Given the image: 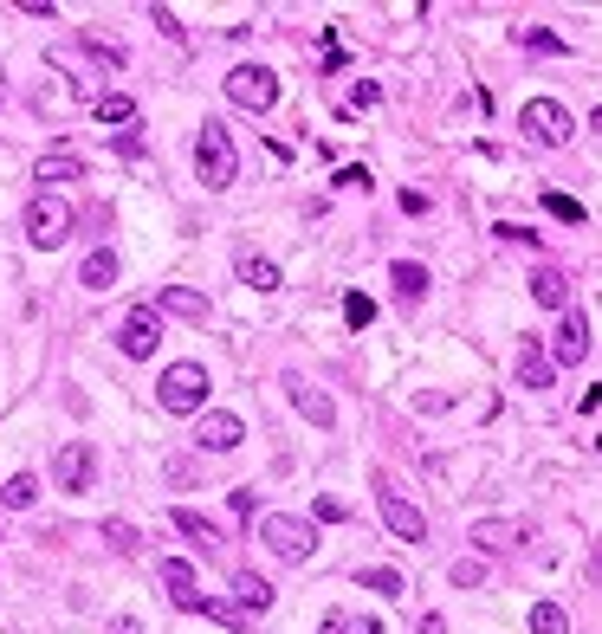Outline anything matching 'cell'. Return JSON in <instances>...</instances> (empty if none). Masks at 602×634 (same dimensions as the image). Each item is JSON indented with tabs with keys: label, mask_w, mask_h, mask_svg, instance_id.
<instances>
[{
	"label": "cell",
	"mask_w": 602,
	"mask_h": 634,
	"mask_svg": "<svg viewBox=\"0 0 602 634\" xmlns=\"http://www.w3.org/2000/svg\"><path fill=\"white\" fill-rule=\"evenodd\" d=\"M531 634H570L564 602H538V609H531Z\"/></svg>",
	"instance_id": "obj_24"
},
{
	"label": "cell",
	"mask_w": 602,
	"mask_h": 634,
	"mask_svg": "<svg viewBox=\"0 0 602 634\" xmlns=\"http://www.w3.org/2000/svg\"><path fill=\"white\" fill-rule=\"evenodd\" d=\"M91 117H98V123H136V104L123 98V91H111V98L91 104Z\"/></svg>",
	"instance_id": "obj_25"
},
{
	"label": "cell",
	"mask_w": 602,
	"mask_h": 634,
	"mask_svg": "<svg viewBox=\"0 0 602 634\" xmlns=\"http://www.w3.org/2000/svg\"><path fill=\"white\" fill-rule=\"evenodd\" d=\"M104 544H111V550H136V531L123 525V518H111V525H104Z\"/></svg>",
	"instance_id": "obj_33"
},
{
	"label": "cell",
	"mask_w": 602,
	"mask_h": 634,
	"mask_svg": "<svg viewBox=\"0 0 602 634\" xmlns=\"http://www.w3.org/2000/svg\"><path fill=\"white\" fill-rule=\"evenodd\" d=\"M156 576H162V583H169V589H175V602H182V609H188V615H201V602H208V596H201V583H195V570H188V563H182V557H162V563H156Z\"/></svg>",
	"instance_id": "obj_14"
},
{
	"label": "cell",
	"mask_w": 602,
	"mask_h": 634,
	"mask_svg": "<svg viewBox=\"0 0 602 634\" xmlns=\"http://www.w3.org/2000/svg\"><path fill=\"white\" fill-rule=\"evenodd\" d=\"M518 130H525L538 149H557V143H570V130H577V123H570V110L557 104V98H531L525 110H518Z\"/></svg>",
	"instance_id": "obj_5"
},
{
	"label": "cell",
	"mask_w": 602,
	"mask_h": 634,
	"mask_svg": "<svg viewBox=\"0 0 602 634\" xmlns=\"http://www.w3.org/2000/svg\"><path fill=\"white\" fill-rule=\"evenodd\" d=\"M26 240H33L39 253L65 246V240H72V201H59V195H33V201H26Z\"/></svg>",
	"instance_id": "obj_4"
},
{
	"label": "cell",
	"mask_w": 602,
	"mask_h": 634,
	"mask_svg": "<svg viewBox=\"0 0 602 634\" xmlns=\"http://www.w3.org/2000/svg\"><path fill=\"white\" fill-rule=\"evenodd\" d=\"M518 382L525 389H551V356H544L538 337H518Z\"/></svg>",
	"instance_id": "obj_16"
},
{
	"label": "cell",
	"mask_w": 602,
	"mask_h": 634,
	"mask_svg": "<svg viewBox=\"0 0 602 634\" xmlns=\"http://www.w3.org/2000/svg\"><path fill=\"white\" fill-rule=\"evenodd\" d=\"M72 175H85V162H72V156H46L39 162V182H72Z\"/></svg>",
	"instance_id": "obj_28"
},
{
	"label": "cell",
	"mask_w": 602,
	"mask_h": 634,
	"mask_svg": "<svg viewBox=\"0 0 602 634\" xmlns=\"http://www.w3.org/2000/svg\"><path fill=\"white\" fill-rule=\"evenodd\" d=\"M376 505H382V525H389L395 537H402V544H421V537H428V518H421V505H408L402 492L389 486V479H382V492H376Z\"/></svg>",
	"instance_id": "obj_8"
},
{
	"label": "cell",
	"mask_w": 602,
	"mask_h": 634,
	"mask_svg": "<svg viewBox=\"0 0 602 634\" xmlns=\"http://www.w3.org/2000/svg\"><path fill=\"white\" fill-rule=\"evenodd\" d=\"M85 46H91V59H104V65H123V52H117V46H104V39H98V33H91V39H85Z\"/></svg>",
	"instance_id": "obj_36"
},
{
	"label": "cell",
	"mask_w": 602,
	"mask_h": 634,
	"mask_svg": "<svg viewBox=\"0 0 602 634\" xmlns=\"http://www.w3.org/2000/svg\"><path fill=\"white\" fill-rule=\"evenodd\" d=\"M389 279H395V298H402V305H421V298H428V266H415V259H395Z\"/></svg>",
	"instance_id": "obj_19"
},
{
	"label": "cell",
	"mask_w": 602,
	"mask_h": 634,
	"mask_svg": "<svg viewBox=\"0 0 602 634\" xmlns=\"http://www.w3.org/2000/svg\"><path fill=\"white\" fill-rule=\"evenodd\" d=\"M344 317H350V330H363V324H376V298H363V292H350V298H344Z\"/></svg>",
	"instance_id": "obj_30"
},
{
	"label": "cell",
	"mask_w": 602,
	"mask_h": 634,
	"mask_svg": "<svg viewBox=\"0 0 602 634\" xmlns=\"http://www.w3.org/2000/svg\"><path fill=\"white\" fill-rule=\"evenodd\" d=\"M156 402L169 408V415H201L208 408V369L201 363H169L156 382Z\"/></svg>",
	"instance_id": "obj_2"
},
{
	"label": "cell",
	"mask_w": 602,
	"mask_h": 634,
	"mask_svg": "<svg viewBox=\"0 0 602 634\" xmlns=\"http://www.w3.org/2000/svg\"><path fill=\"white\" fill-rule=\"evenodd\" d=\"M169 525L182 531V537H195L201 550H214V544H221V525H208V518H201V512H188V505H175V512H169Z\"/></svg>",
	"instance_id": "obj_21"
},
{
	"label": "cell",
	"mask_w": 602,
	"mask_h": 634,
	"mask_svg": "<svg viewBox=\"0 0 602 634\" xmlns=\"http://www.w3.org/2000/svg\"><path fill=\"white\" fill-rule=\"evenodd\" d=\"M285 395H292V408H298V415H305L311 427H331V421H337L331 395H324V389H311L305 376H285Z\"/></svg>",
	"instance_id": "obj_13"
},
{
	"label": "cell",
	"mask_w": 602,
	"mask_h": 634,
	"mask_svg": "<svg viewBox=\"0 0 602 634\" xmlns=\"http://www.w3.org/2000/svg\"><path fill=\"white\" fill-rule=\"evenodd\" d=\"M240 440H246L240 415H227V408H201V427H195V447L201 453H234Z\"/></svg>",
	"instance_id": "obj_10"
},
{
	"label": "cell",
	"mask_w": 602,
	"mask_h": 634,
	"mask_svg": "<svg viewBox=\"0 0 602 634\" xmlns=\"http://www.w3.org/2000/svg\"><path fill=\"white\" fill-rule=\"evenodd\" d=\"M156 343H162V317L149 305H136L130 317H123V330H117V350L130 356V363H143V356H156Z\"/></svg>",
	"instance_id": "obj_9"
},
{
	"label": "cell",
	"mask_w": 602,
	"mask_h": 634,
	"mask_svg": "<svg viewBox=\"0 0 602 634\" xmlns=\"http://www.w3.org/2000/svg\"><path fill=\"white\" fill-rule=\"evenodd\" d=\"M318 518H324V525H344L350 505H344V499H318Z\"/></svg>",
	"instance_id": "obj_35"
},
{
	"label": "cell",
	"mask_w": 602,
	"mask_h": 634,
	"mask_svg": "<svg viewBox=\"0 0 602 634\" xmlns=\"http://www.w3.org/2000/svg\"><path fill=\"white\" fill-rule=\"evenodd\" d=\"M318 634H389V628H382L376 615H344V609H337V615H324Z\"/></svg>",
	"instance_id": "obj_23"
},
{
	"label": "cell",
	"mask_w": 602,
	"mask_h": 634,
	"mask_svg": "<svg viewBox=\"0 0 602 634\" xmlns=\"http://www.w3.org/2000/svg\"><path fill=\"white\" fill-rule=\"evenodd\" d=\"M531 298H538L544 311H570V279L557 266H538V279H531Z\"/></svg>",
	"instance_id": "obj_18"
},
{
	"label": "cell",
	"mask_w": 602,
	"mask_h": 634,
	"mask_svg": "<svg viewBox=\"0 0 602 634\" xmlns=\"http://www.w3.org/2000/svg\"><path fill=\"white\" fill-rule=\"evenodd\" d=\"M376 98H382L376 85H357V91H350V110H369V104H376Z\"/></svg>",
	"instance_id": "obj_37"
},
{
	"label": "cell",
	"mask_w": 602,
	"mask_h": 634,
	"mask_svg": "<svg viewBox=\"0 0 602 634\" xmlns=\"http://www.w3.org/2000/svg\"><path fill=\"white\" fill-rule=\"evenodd\" d=\"M467 537L480 550H518V544H531V525H525V518H480Z\"/></svg>",
	"instance_id": "obj_12"
},
{
	"label": "cell",
	"mask_w": 602,
	"mask_h": 634,
	"mask_svg": "<svg viewBox=\"0 0 602 634\" xmlns=\"http://www.w3.org/2000/svg\"><path fill=\"white\" fill-rule=\"evenodd\" d=\"M149 311H175V317H188V324H208V298L188 292V285H162Z\"/></svg>",
	"instance_id": "obj_15"
},
{
	"label": "cell",
	"mask_w": 602,
	"mask_h": 634,
	"mask_svg": "<svg viewBox=\"0 0 602 634\" xmlns=\"http://www.w3.org/2000/svg\"><path fill=\"white\" fill-rule=\"evenodd\" d=\"M227 98L240 110H253V117H266V110L279 104V78H272L266 65H234V72H227Z\"/></svg>",
	"instance_id": "obj_7"
},
{
	"label": "cell",
	"mask_w": 602,
	"mask_h": 634,
	"mask_svg": "<svg viewBox=\"0 0 602 634\" xmlns=\"http://www.w3.org/2000/svg\"><path fill=\"white\" fill-rule=\"evenodd\" d=\"M78 285H85V292H111V285H117V253H111V246H91V253H85Z\"/></svg>",
	"instance_id": "obj_17"
},
{
	"label": "cell",
	"mask_w": 602,
	"mask_h": 634,
	"mask_svg": "<svg viewBox=\"0 0 602 634\" xmlns=\"http://www.w3.org/2000/svg\"><path fill=\"white\" fill-rule=\"evenodd\" d=\"M421 634H447V622L441 615H421Z\"/></svg>",
	"instance_id": "obj_38"
},
{
	"label": "cell",
	"mask_w": 602,
	"mask_h": 634,
	"mask_svg": "<svg viewBox=\"0 0 602 634\" xmlns=\"http://www.w3.org/2000/svg\"><path fill=\"white\" fill-rule=\"evenodd\" d=\"M52 486L59 492H91L98 486V447H91V440H65V447L52 453Z\"/></svg>",
	"instance_id": "obj_6"
},
{
	"label": "cell",
	"mask_w": 602,
	"mask_h": 634,
	"mask_svg": "<svg viewBox=\"0 0 602 634\" xmlns=\"http://www.w3.org/2000/svg\"><path fill=\"white\" fill-rule=\"evenodd\" d=\"M551 356L564 369L590 356V317H583V311H564V324H557V337H551Z\"/></svg>",
	"instance_id": "obj_11"
},
{
	"label": "cell",
	"mask_w": 602,
	"mask_h": 634,
	"mask_svg": "<svg viewBox=\"0 0 602 634\" xmlns=\"http://www.w3.org/2000/svg\"><path fill=\"white\" fill-rule=\"evenodd\" d=\"M363 589H376V596H402V576H395V570H363Z\"/></svg>",
	"instance_id": "obj_31"
},
{
	"label": "cell",
	"mask_w": 602,
	"mask_h": 634,
	"mask_svg": "<svg viewBox=\"0 0 602 634\" xmlns=\"http://www.w3.org/2000/svg\"><path fill=\"white\" fill-rule=\"evenodd\" d=\"M234 596H240L246 615H266V609H272V583H266V576H253V570L234 576Z\"/></svg>",
	"instance_id": "obj_20"
},
{
	"label": "cell",
	"mask_w": 602,
	"mask_h": 634,
	"mask_svg": "<svg viewBox=\"0 0 602 634\" xmlns=\"http://www.w3.org/2000/svg\"><path fill=\"white\" fill-rule=\"evenodd\" d=\"M0 499H7L13 512H26V505L39 499V479H33V473H13V479H7V492H0Z\"/></svg>",
	"instance_id": "obj_26"
},
{
	"label": "cell",
	"mask_w": 602,
	"mask_h": 634,
	"mask_svg": "<svg viewBox=\"0 0 602 634\" xmlns=\"http://www.w3.org/2000/svg\"><path fill=\"white\" fill-rule=\"evenodd\" d=\"M544 208H551L557 220H570V227H583V220H590V208H583L577 195H557V188H551V195H544Z\"/></svg>",
	"instance_id": "obj_27"
},
{
	"label": "cell",
	"mask_w": 602,
	"mask_h": 634,
	"mask_svg": "<svg viewBox=\"0 0 602 634\" xmlns=\"http://www.w3.org/2000/svg\"><path fill=\"white\" fill-rule=\"evenodd\" d=\"M492 233H499L505 246H538V233H531V227H512V220H499V227H492Z\"/></svg>",
	"instance_id": "obj_34"
},
{
	"label": "cell",
	"mask_w": 602,
	"mask_h": 634,
	"mask_svg": "<svg viewBox=\"0 0 602 634\" xmlns=\"http://www.w3.org/2000/svg\"><path fill=\"white\" fill-rule=\"evenodd\" d=\"M259 544H266L272 557H285V563H305L311 550H318V525H311V518H292V512H266L259 518Z\"/></svg>",
	"instance_id": "obj_1"
},
{
	"label": "cell",
	"mask_w": 602,
	"mask_h": 634,
	"mask_svg": "<svg viewBox=\"0 0 602 634\" xmlns=\"http://www.w3.org/2000/svg\"><path fill=\"white\" fill-rule=\"evenodd\" d=\"M525 46H531V52H570L564 39H557V33H544V26H525Z\"/></svg>",
	"instance_id": "obj_32"
},
{
	"label": "cell",
	"mask_w": 602,
	"mask_h": 634,
	"mask_svg": "<svg viewBox=\"0 0 602 634\" xmlns=\"http://www.w3.org/2000/svg\"><path fill=\"white\" fill-rule=\"evenodd\" d=\"M195 169H201V182H208V188H234L240 156H234V136H227L221 123H201V136H195Z\"/></svg>",
	"instance_id": "obj_3"
},
{
	"label": "cell",
	"mask_w": 602,
	"mask_h": 634,
	"mask_svg": "<svg viewBox=\"0 0 602 634\" xmlns=\"http://www.w3.org/2000/svg\"><path fill=\"white\" fill-rule=\"evenodd\" d=\"M240 279L253 285V292H279V266H272V259H259V253L240 259Z\"/></svg>",
	"instance_id": "obj_22"
},
{
	"label": "cell",
	"mask_w": 602,
	"mask_h": 634,
	"mask_svg": "<svg viewBox=\"0 0 602 634\" xmlns=\"http://www.w3.org/2000/svg\"><path fill=\"white\" fill-rule=\"evenodd\" d=\"M447 576H454V589H480V583H486V563H480V557H460Z\"/></svg>",
	"instance_id": "obj_29"
}]
</instances>
